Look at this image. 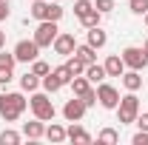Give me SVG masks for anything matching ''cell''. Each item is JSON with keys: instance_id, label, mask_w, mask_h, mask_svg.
Returning a JSON list of instances; mask_svg holds the SVG:
<instances>
[{"instance_id": "cell-18", "label": "cell", "mask_w": 148, "mask_h": 145, "mask_svg": "<svg viewBox=\"0 0 148 145\" xmlns=\"http://www.w3.org/2000/svg\"><path fill=\"white\" fill-rule=\"evenodd\" d=\"M94 51H97V49H91L88 43H83V46L77 43V49H74V57H80V60L88 66V63H97V54H94Z\"/></svg>"}, {"instance_id": "cell-17", "label": "cell", "mask_w": 148, "mask_h": 145, "mask_svg": "<svg viewBox=\"0 0 148 145\" xmlns=\"http://www.w3.org/2000/svg\"><path fill=\"white\" fill-rule=\"evenodd\" d=\"M29 14H32V20H49V3L46 0H32V9H29Z\"/></svg>"}, {"instance_id": "cell-11", "label": "cell", "mask_w": 148, "mask_h": 145, "mask_svg": "<svg viewBox=\"0 0 148 145\" xmlns=\"http://www.w3.org/2000/svg\"><path fill=\"white\" fill-rule=\"evenodd\" d=\"M103 66H106V74L108 77H123V71H125V63H123L120 54H108Z\"/></svg>"}, {"instance_id": "cell-30", "label": "cell", "mask_w": 148, "mask_h": 145, "mask_svg": "<svg viewBox=\"0 0 148 145\" xmlns=\"http://www.w3.org/2000/svg\"><path fill=\"white\" fill-rule=\"evenodd\" d=\"M94 9L100 14H111L114 12V0H94Z\"/></svg>"}, {"instance_id": "cell-23", "label": "cell", "mask_w": 148, "mask_h": 145, "mask_svg": "<svg viewBox=\"0 0 148 145\" xmlns=\"http://www.w3.org/2000/svg\"><path fill=\"white\" fill-rule=\"evenodd\" d=\"M80 23H83L86 29H94V26H100V23H103V14H100L97 9H91L88 14H83V17H80Z\"/></svg>"}, {"instance_id": "cell-1", "label": "cell", "mask_w": 148, "mask_h": 145, "mask_svg": "<svg viewBox=\"0 0 148 145\" xmlns=\"http://www.w3.org/2000/svg\"><path fill=\"white\" fill-rule=\"evenodd\" d=\"M26 108H29V100H26L20 91H3V94H0V117H3L6 122L20 120Z\"/></svg>"}, {"instance_id": "cell-7", "label": "cell", "mask_w": 148, "mask_h": 145, "mask_svg": "<svg viewBox=\"0 0 148 145\" xmlns=\"http://www.w3.org/2000/svg\"><path fill=\"white\" fill-rule=\"evenodd\" d=\"M14 57H17V63H34L40 57V46L34 40H20L14 46Z\"/></svg>"}, {"instance_id": "cell-9", "label": "cell", "mask_w": 148, "mask_h": 145, "mask_svg": "<svg viewBox=\"0 0 148 145\" xmlns=\"http://www.w3.org/2000/svg\"><path fill=\"white\" fill-rule=\"evenodd\" d=\"M86 103L80 100V97H71L66 105H63V117H66V122H80L83 117H86Z\"/></svg>"}, {"instance_id": "cell-10", "label": "cell", "mask_w": 148, "mask_h": 145, "mask_svg": "<svg viewBox=\"0 0 148 145\" xmlns=\"http://www.w3.org/2000/svg\"><path fill=\"white\" fill-rule=\"evenodd\" d=\"M66 140H71V142H77V145H88L91 142V134L80 125V122H71V125L66 128Z\"/></svg>"}, {"instance_id": "cell-4", "label": "cell", "mask_w": 148, "mask_h": 145, "mask_svg": "<svg viewBox=\"0 0 148 145\" xmlns=\"http://www.w3.org/2000/svg\"><path fill=\"white\" fill-rule=\"evenodd\" d=\"M60 34V29H57V20H40L37 23V29H34V40L40 49H49L51 43H54V37Z\"/></svg>"}, {"instance_id": "cell-38", "label": "cell", "mask_w": 148, "mask_h": 145, "mask_svg": "<svg viewBox=\"0 0 148 145\" xmlns=\"http://www.w3.org/2000/svg\"><path fill=\"white\" fill-rule=\"evenodd\" d=\"M143 51H145V54H148V40H145V46H143Z\"/></svg>"}, {"instance_id": "cell-37", "label": "cell", "mask_w": 148, "mask_h": 145, "mask_svg": "<svg viewBox=\"0 0 148 145\" xmlns=\"http://www.w3.org/2000/svg\"><path fill=\"white\" fill-rule=\"evenodd\" d=\"M3 46H6V31L0 29V49H3Z\"/></svg>"}, {"instance_id": "cell-27", "label": "cell", "mask_w": 148, "mask_h": 145, "mask_svg": "<svg viewBox=\"0 0 148 145\" xmlns=\"http://www.w3.org/2000/svg\"><path fill=\"white\" fill-rule=\"evenodd\" d=\"M91 9H94V3H91V0H77V3H74V17L80 20L83 14H88Z\"/></svg>"}, {"instance_id": "cell-12", "label": "cell", "mask_w": 148, "mask_h": 145, "mask_svg": "<svg viewBox=\"0 0 148 145\" xmlns=\"http://www.w3.org/2000/svg\"><path fill=\"white\" fill-rule=\"evenodd\" d=\"M120 83H123V88H125V91H140V88H143V77H140V71H134V68L123 71Z\"/></svg>"}, {"instance_id": "cell-34", "label": "cell", "mask_w": 148, "mask_h": 145, "mask_svg": "<svg viewBox=\"0 0 148 145\" xmlns=\"http://www.w3.org/2000/svg\"><path fill=\"white\" fill-rule=\"evenodd\" d=\"M137 125H140V131H148V111L137 114Z\"/></svg>"}, {"instance_id": "cell-39", "label": "cell", "mask_w": 148, "mask_h": 145, "mask_svg": "<svg viewBox=\"0 0 148 145\" xmlns=\"http://www.w3.org/2000/svg\"><path fill=\"white\" fill-rule=\"evenodd\" d=\"M145 29H148V12H145Z\"/></svg>"}, {"instance_id": "cell-19", "label": "cell", "mask_w": 148, "mask_h": 145, "mask_svg": "<svg viewBox=\"0 0 148 145\" xmlns=\"http://www.w3.org/2000/svg\"><path fill=\"white\" fill-rule=\"evenodd\" d=\"M46 140L49 142H66V128L60 125V122H51V125L46 128Z\"/></svg>"}, {"instance_id": "cell-24", "label": "cell", "mask_w": 148, "mask_h": 145, "mask_svg": "<svg viewBox=\"0 0 148 145\" xmlns=\"http://www.w3.org/2000/svg\"><path fill=\"white\" fill-rule=\"evenodd\" d=\"M51 74H54L57 80H60V83H63V85H69V83H71V68H69V66H66V63H63V66H57V68H51Z\"/></svg>"}, {"instance_id": "cell-3", "label": "cell", "mask_w": 148, "mask_h": 145, "mask_svg": "<svg viewBox=\"0 0 148 145\" xmlns=\"http://www.w3.org/2000/svg\"><path fill=\"white\" fill-rule=\"evenodd\" d=\"M137 114H140V100H137V91H128L125 97H120V105H117L120 125H131V122H137Z\"/></svg>"}, {"instance_id": "cell-5", "label": "cell", "mask_w": 148, "mask_h": 145, "mask_svg": "<svg viewBox=\"0 0 148 145\" xmlns=\"http://www.w3.org/2000/svg\"><path fill=\"white\" fill-rule=\"evenodd\" d=\"M97 103L103 105V108H108V111H117V105H120V91L114 88L111 83H100L97 85Z\"/></svg>"}, {"instance_id": "cell-31", "label": "cell", "mask_w": 148, "mask_h": 145, "mask_svg": "<svg viewBox=\"0 0 148 145\" xmlns=\"http://www.w3.org/2000/svg\"><path fill=\"white\" fill-rule=\"evenodd\" d=\"M63 12H66V9H63L60 3H49V20H57V23H60Z\"/></svg>"}, {"instance_id": "cell-25", "label": "cell", "mask_w": 148, "mask_h": 145, "mask_svg": "<svg viewBox=\"0 0 148 145\" xmlns=\"http://www.w3.org/2000/svg\"><path fill=\"white\" fill-rule=\"evenodd\" d=\"M20 140H23V137H20L17 131H12V128H6V131L0 134V145H20Z\"/></svg>"}, {"instance_id": "cell-36", "label": "cell", "mask_w": 148, "mask_h": 145, "mask_svg": "<svg viewBox=\"0 0 148 145\" xmlns=\"http://www.w3.org/2000/svg\"><path fill=\"white\" fill-rule=\"evenodd\" d=\"M9 17V0H0V23Z\"/></svg>"}, {"instance_id": "cell-29", "label": "cell", "mask_w": 148, "mask_h": 145, "mask_svg": "<svg viewBox=\"0 0 148 145\" xmlns=\"http://www.w3.org/2000/svg\"><path fill=\"white\" fill-rule=\"evenodd\" d=\"M32 71H34L37 77H46V74L51 71V66H49V63H46V60H40V57H37L34 63H32Z\"/></svg>"}, {"instance_id": "cell-22", "label": "cell", "mask_w": 148, "mask_h": 145, "mask_svg": "<svg viewBox=\"0 0 148 145\" xmlns=\"http://www.w3.org/2000/svg\"><path fill=\"white\" fill-rule=\"evenodd\" d=\"M20 88L29 91V94H32V91H37V88H40V77H37L34 71H26L23 77H20Z\"/></svg>"}, {"instance_id": "cell-16", "label": "cell", "mask_w": 148, "mask_h": 145, "mask_svg": "<svg viewBox=\"0 0 148 145\" xmlns=\"http://www.w3.org/2000/svg\"><path fill=\"white\" fill-rule=\"evenodd\" d=\"M69 85H71L74 97H83L88 88H94L91 83H88V77H86V74H77V77H71V83H69Z\"/></svg>"}, {"instance_id": "cell-13", "label": "cell", "mask_w": 148, "mask_h": 145, "mask_svg": "<svg viewBox=\"0 0 148 145\" xmlns=\"http://www.w3.org/2000/svg\"><path fill=\"white\" fill-rule=\"evenodd\" d=\"M23 137H29V140H40V137H46V122L34 117L32 122L23 125Z\"/></svg>"}, {"instance_id": "cell-32", "label": "cell", "mask_w": 148, "mask_h": 145, "mask_svg": "<svg viewBox=\"0 0 148 145\" xmlns=\"http://www.w3.org/2000/svg\"><path fill=\"white\" fill-rule=\"evenodd\" d=\"M83 103H86V108H91V105H97V88H88L83 97H80Z\"/></svg>"}, {"instance_id": "cell-14", "label": "cell", "mask_w": 148, "mask_h": 145, "mask_svg": "<svg viewBox=\"0 0 148 145\" xmlns=\"http://www.w3.org/2000/svg\"><path fill=\"white\" fill-rule=\"evenodd\" d=\"M91 49H103L106 43H108V34L103 31V26H94V29H88V40H86Z\"/></svg>"}, {"instance_id": "cell-6", "label": "cell", "mask_w": 148, "mask_h": 145, "mask_svg": "<svg viewBox=\"0 0 148 145\" xmlns=\"http://www.w3.org/2000/svg\"><path fill=\"white\" fill-rule=\"evenodd\" d=\"M123 63H125V68H134V71H143L148 66V54L143 49H137V46H128V49H123Z\"/></svg>"}, {"instance_id": "cell-33", "label": "cell", "mask_w": 148, "mask_h": 145, "mask_svg": "<svg viewBox=\"0 0 148 145\" xmlns=\"http://www.w3.org/2000/svg\"><path fill=\"white\" fill-rule=\"evenodd\" d=\"M131 142L134 145H148V131H137V134L131 137Z\"/></svg>"}, {"instance_id": "cell-8", "label": "cell", "mask_w": 148, "mask_h": 145, "mask_svg": "<svg viewBox=\"0 0 148 145\" xmlns=\"http://www.w3.org/2000/svg\"><path fill=\"white\" fill-rule=\"evenodd\" d=\"M51 49H54V54H60V57H71L74 49H77V40H74L71 31H60V34L54 37V43H51Z\"/></svg>"}, {"instance_id": "cell-2", "label": "cell", "mask_w": 148, "mask_h": 145, "mask_svg": "<svg viewBox=\"0 0 148 145\" xmlns=\"http://www.w3.org/2000/svg\"><path fill=\"white\" fill-rule=\"evenodd\" d=\"M29 108L34 114L37 120H43V122H51L54 120V103H51V94H46V91H32V100H29Z\"/></svg>"}, {"instance_id": "cell-21", "label": "cell", "mask_w": 148, "mask_h": 145, "mask_svg": "<svg viewBox=\"0 0 148 145\" xmlns=\"http://www.w3.org/2000/svg\"><path fill=\"white\" fill-rule=\"evenodd\" d=\"M40 85H43V91H46V94H57V91L63 88V83H60L51 71L46 74V77H40Z\"/></svg>"}, {"instance_id": "cell-35", "label": "cell", "mask_w": 148, "mask_h": 145, "mask_svg": "<svg viewBox=\"0 0 148 145\" xmlns=\"http://www.w3.org/2000/svg\"><path fill=\"white\" fill-rule=\"evenodd\" d=\"M12 83V68H3L0 66V85H9Z\"/></svg>"}, {"instance_id": "cell-15", "label": "cell", "mask_w": 148, "mask_h": 145, "mask_svg": "<svg viewBox=\"0 0 148 145\" xmlns=\"http://www.w3.org/2000/svg\"><path fill=\"white\" fill-rule=\"evenodd\" d=\"M86 77H88V83H91V85H94V83L100 85L108 74H106V66H100V63H88V66H86Z\"/></svg>"}, {"instance_id": "cell-20", "label": "cell", "mask_w": 148, "mask_h": 145, "mask_svg": "<svg viewBox=\"0 0 148 145\" xmlns=\"http://www.w3.org/2000/svg\"><path fill=\"white\" fill-rule=\"evenodd\" d=\"M97 142L100 145H117L120 142V131H117V128H103V131L97 134Z\"/></svg>"}, {"instance_id": "cell-28", "label": "cell", "mask_w": 148, "mask_h": 145, "mask_svg": "<svg viewBox=\"0 0 148 145\" xmlns=\"http://www.w3.org/2000/svg\"><path fill=\"white\" fill-rule=\"evenodd\" d=\"M0 66L14 71V66H17V57H14V51H0Z\"/></svg>"}, {"instance_id": "cell-26", "label": "cell", "mask_w": 148, "mask_h": 145, "mask_svg": "<svg viewBox=\"0 0 148 145\" xmlns=\"http://www.w3.org/2000/svg\"><path fill=\"white\" fill-rule=\"evenodd\" d=\"M66 66H69V68H71V74L74 77H77V74H86V63H83V60H80V57H69V60H66Z\"/></svg>"}]
</instances>
